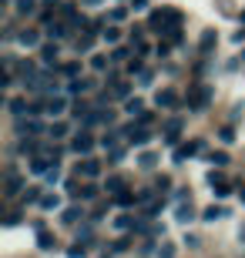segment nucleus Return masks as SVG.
Returning a JSON list of instances; mask_svg holds the SVG:
<instances>
[{"label": "nucleus", "instance_id": "4be33fe9", "mask_svg": "<svg viewBox=\"0 0 245 258\" xmlns=\"http://www.w3.org/2000/svg\"><path fill=\"white\" fill-rule=\"evenodd\" d=\"M118 37H121V30H118V27H108V30H104V40H108V44H114Z\"/></svg>", "mask_w": 245, "mask_h": 258}, {"label": "nucleus", "instance_id": "c85d7f7f", "mask_svg": "<svg viewBox=\"0 0 245 258\" xmlns=\"http://www.w3.org/2000/svg\"><path fill=\"white\" fill-rule=\"evenodd\" d=\"M128 114H141V101H138V97L128 101Z\"/></svg>", "mask_w": 245, "mask_h": 258}, {"label": "nucleus", "instance_id": "bb28decb", "mask_svg": "<svg viewBox=\"0 0 245 258\" xmlns=\"http://www.w3.org/2000/svg\"><path fill=\"white\" fill-rule=\"evenodd\" d=\"M94 195H97V188H94V184H87V188H84V191H81V195H77V198H84V201H91V198H94Z\"/></svg>", "mask_w": 245, "mask_h": 258}, {"label": "nucleus", "instance_id": "9d476101", "mask_svg": "<svg viewBox=\"0 0 245 258\" xmlns=\"http://www.w3.org/2000/svg\"><path fill=\"white\" fill-rule=\"evenodd\" d=\"M20 188H24V181H20V178H14V174H7V198H14Z\"/></svg>", "mask_w": 245, "mask_h": 258}, {"label": "nucleus", "instance_id": "473e14b6", "mask_svg": "<svg viewBox=\"0 0 245 258\" xmlns=\"http://www.w3.org/2000/svg\"><path fill=\"white\" fill-rule=\"evenodd\" d=\"M4 225H10V228H14V225H20V215H17V211H10V215H7V221H4Z\"/></svg>", "mask_w": 245, "mask_h": 258}, {"label": "nucleus", "instance_id": "f03ea898", "mask_svg": "<svg viewBox=\"0 0 245 258\" xmlns=\"http://www.w3.org/2000/svg\"><path fill=\"white\" fill-rule=\"evenodd\" d=\"M205 104H208V87H195V91L188 94V107L198 111V107H205Z\"/></svg>", "mask_w": 245, "mask_h": 258}, {"label": "nucleus", "instance_id": "20e7f679", "mask_svg": "<svg viewBox=\"0 0 245 258\" xmlns=\"http://www.w3.org/2000/svg\"><path fill=\"white\" fill-rule=\"evenodd\" d=\"M77 171L84 174V178H97V171H101V164H97L94 158H87V161H81V164H77Z\"/></svg>", "mask_w": 245, "mask_h": 258}, {"label": "nucleus", "instance_id": "1a4fd4ad", "mask_svg": "<svg viewBox=\"0 0 245 258\" xmlns=\"http://www.w3.org/2000/svg\"><path fill=\"white\" fill-rule=\"evenodd\" d=\"M40 60H44V64H54V60H57V47H54V44H44V50H40Z\"/></svg>", "mask_w": 245, "mask_h": 258}, {"label": "nucleus", "instance_id": "393cba45", "mask_svg": "<svg viewBox=\"0 0 245 258\" xmlns=\"http://www.w3.org/2000/svg\"><path fill=\"white\" fill-rule=\"evenodd\" d=\"M40 205H44V208H57L61 198H57V195H47V198H40Z\"/></svg>", "mask_w": 245, "mask_h": 258}, {"label": "nucleus", "instance_id": "c9c22d12", "mask_svg": "<svg viewBox=\"0 0 245 258\" xmlns=\"http://www.w3.org/2000/svg\"><path fill=\"white\" fill-rule=\"evenodd\" d=\"M111 20H114V24H118V20H124V7H114L111 10Z\"/></svg>", "mask_w": 245, "mask_h": 258}, {"label": "nucleus", "instance_id": "9b49d317", "mask_svg": "<svg viewBox=\"0 0 245 258\" xmlns=\"http://www.w3.org/2000/svg\"><path fill=\"white\" fill-rule=\"evenodd\" d=\"M47 34H51V37H67V24H64V20H57V24L47 27Z\"/></svg>", "mask_w": 245, "mask_h": 258}, {"label": "nucleus", "instance_id": "a211bd4d", "mask_svg": "<svg viewBox=\"0 0 245 258\" xmlns=\"http://www.w3.org/2000/svg\"><path fill=\"white\" fill-rule=\"evenodd\" d=\"M34 10V0H17V14L24 17V14H30Z\"/></svg>", "mask_w": 245, "mask_h": 258}, {"label": "nucleus", "instance_id": "a878e982", "mask_svg": "<svg viewBox=\"0 0 245 258\" xmlns=\"http://www.w3.org/2000/svg\"><path fill=\"white\" fill-rule=\"evenodd\" d=\"M91 44H94V40H91V34H87V37H81V40H77L74 47H77V50H91Z\"/></svg>", "mask_w": 245, "mask_h": 258}, {"label": "nucleus", "instance_id": "4468645a", "mask_svg": "<svg viewBox=\"0 0 245 258\" xmlns=\"http://www.w3.org/2000/svg\"><path fill=\"white\" fill-rule=\"evenodd\" d=\"M128 134H131V144H144V141H148V131H144V127H138V131L131 127Z\"/></svg>", "mask_w": 245, "mask_h": 258}, {"label": "nucleus", "instance_id": "f704fd0d", "mask_svg": "<svg viewBox=\"0 0 245 258\" xmlns=\"http://www.w3.org/2000/svg\"><path fill=\"white\" fill-rule=\"evenodd\" d=\"M161 258H175V245H161Z\"/></svg>", "mask_w": 245, "mask_h": 258}, {"label": "nucleus", "instance_id": "b1692460", "mask_svg": "<svg viewBox=\"0 0 245 258\" xmlns=\"http://www.w3.org/2000/svg\"><path fill=\"white\" fill-rule=\"evenodd\" d=\"M222 215H225L222 208H208L205 215H202V218H205V221H215V218H222Z\"/></svg>", "mask_w": 245, "mask_h": 258}, {"label": "nucleus", "instance_id": "2f4dec72", "mask_svg": "<svg viewBox=\"0 0 245 258\" xmlns=\"http://www.w3.org/2000/svg\"><path fill=\"white\" fill-rule=\"evenodd\" d=\"M20 151H24V154H34V151H37V144H34V141H24V144H20Z\"/></svg>", "mask_w": 245, "mask_h": 258}, {"label": "nucleus", "instance_id": "ddd939ff", "mask_svg": "<svg viewBox=\"0 0 245 258\" xmlns=\"http://www.w3.org/2000/svg\"><path fill=\"white\" fill-rule=\"evenodd\" d=\"M20 44H24V47H34V44H37V30H24V34H20Z\"/></svg>", "mask_w": 245, "mask_h": 258}, {"label": "nucleus", "instance_id": "2eb2a0df", "mask_svg": "<svg viewBox=\"0 0 245 258\" xmlns=\"http://www.w3.org/2000/svg\"><path fill=\"white\" fill-rule=\"evenodd\" d=\"M47 168H54V161L47 164V161H40V158H34V161H30V171H37V174H40V171H47Z\"/></svg>", "mask_w": 245, "mask_h": 258}, {"label": "nucleus", "instance_id": "4c0bfd02", "mask_svg": "<svg viewBox=\"0 0 245 258\" xmlns=\"http://www.w3.org/2000/svg\"><path fill=\"white\" fill-rule=\"evenodd\" d=\"M91 64H94V67H97V71H101V67H104V64H108V57H101V54H97V57H91Z\"/></svg>", "mask_w": 245, "mask_h": 258}, {"label": "nucleus", "instance_id": "6ab92c4d", "mask_svg": "<svg viewBox=\"0 0 245 258\" xmlns=\"http://www.w3.org/2000/svg\"><path fill=\"white\" fill-rule=\"evenodd\" d=\"M17 127H20V131H30V134H37V131H40V124H37V121H20Z\"/></svg>", "mask_w": 245, "mask_h": 258}, {"label": "nucleus", "instance_id": "ea45409f", "mask_svg": "<svg viewBox=\"0 0 245 258\" xmlns=\"http://www.w3.org/2000/svg\"><path fill=\"white\" fill-rule=\"evenodd\" d=\"M84 4H91V7H94V4H101V0H84Z\"/></svg>", "mask_w": 245, "mask_h": 258}, {"label": "nucleus", "instance_id": "dca6fc26", "mask_svg": "<svg viewBox=\"0 0 245 258\" xmlns=\"http://www.w3.org/2000/svg\"><path fill=\"white\" fill-rule=\"evenodd\" d=\"M134 201H141V198H134L131 191H121V195H118V205H124V208H128V205H134Z\"/></svg>", "mask_w": 245, "mask_h": 258}, {"label": "nucleus", "instance_id": "f8f14e48", "mask_svg": "<svg viewBox=\"0 0 245 258\" xmlns=\"http://www.w3.org/2000/svg\"><path fill=\"white\" fill-rule=\"evenodd\" d=\"M158 104L161 107H175V104H178V97L171 94V91H161V94H158Z\"/></svg>", "mask_w": 245, "mask_h": 258}, {"label": "nucleus", "instance_id": "cd10ccee", "mask_svg": "<svg viewBox=\"0 0 245 258\" xmlns=\"http://www.w3.org/2000/svg\"><path fill=\"white\" fill-rule=\"evenodd\" d=\"M77 71H81V67H77V64H64V67H61V74H64V77H74Z\"/></svg>", "mask_w": 245, "mask_h": 258}, {"label": "nucleus", "instance_id": "5701e85b", "mask_svg": "<svg viewBox=\"0 0 245 258\" xmlns=\"http://www.w3.org/2000/svg\"><path fill=\"white\" fill-rule=\"evenodd\" d=\"M212 44H215V34L205 30V37H202V50H212Z\"/></svg>", "mask_w": 245, "mask_h": 258}, {"label": "nucleus", "instance_id": "72a5a7b5", "mask_svg": "<svg viewBox=\"0 0 245 258\" xmlns=\"http://www.w3.org/2000/svg\"><path fill=\"white\" fill-rule=\"evenodd\" d=\"M228 191H232V188H228V184L222 181V184H218V191H215V198H228Z\"/></svg>", "mask_w": 245, "mask_h": 258}, {"label": "nucleus", "instance_id": "e433bc0d", "mask_svg": "<svg viewBox=\"0 0 245 258\" xmlns=\"http://www.w3.org/2000/svg\"><path fill=\"white\" fill-rule=\"evenodd\" d=\"M212 161H215V164H228V154L218 151V154H212Z\"/></svg>", "mask_w": 245, "mask_h": 258}, {"label": "nucleus", "instance_id": "412c9836", "mask_svg": "<svg viewBox=\"0 0 245 258\" xmlns=\"http://www.w3.org/2000/svg\"><path fill=\"white\" fill-rule=\"evenodd\" d=\"M24 201H27V205L40 201V191H37V188H27V191H24Z\"/></svg>", "mask_w": 245, "mask_h": 258}, {"label": "nucleus", "instance_id": "423d86ee", "mask_svg": "<svg viewBox=\"0 0 245 258\" xmlns=\"http://www.w3.org/2000/svg\"><path fill=\"white\" fill-rule=\"evenodd\" d=\"M84 91H91V81H84V77H77V81L67 84V94H84Z\"/></svg>", "mask_w": 245, "mask_h": 258}, {"label": "nucleus", "instance_id": "f3484780", "mask_svg": "<svg viewBox=\"0 0 245 258\" xmlns=\"http://www.w3.org/2000/svg\"><path fill=\"white\" fill-rule=\"evenodd\" d=\"M47 111H51V114H61V111H64V101H61V97L47 101Z\"/></svg>", "mask_w": 245, "mask_h": 258}, {"label": "nucleus", "instance_id": "aec40b11", "mask_svg": "<svg viewBox=\"0 0 245 258\" xmlns=\"http://www.w3.org/2000/svg\"><path fill=\"white\" fill-rule=\"evenodd\" d=\"M77 218H81V208H67L64 211V221H67V225H74Z\"/></svg>", "mask_w": 245, "mask_h": 258}, {"label": "nucleus", "instance_id": "f257e3e1", "mask_svg": "<svg viewBox=\"0 0 245 258\" xmlns=\"http://www.w3.org/2000/svg\"><path fill=\"white\" fill-rule=\"evenodd\" d=\"M91 144H94V138H91V134H87V131H77L74 141H71V148H74L77 154H87V151H91Z\"/></svg>", "mask_w": 245, "mask_h": 258}, {"label": "nucleus", "instance_id": "58836bf2", "mask_svg": "<svg viewBox=\"0 0 245 258\" xmlns=\"http://www.w3.org/2000/svg\"><path fill=\"white\" fill-rule=\"evenodd\" d=\"M238 198H242V205H245V188H242V191H238Z\"/></svg>", "mask_w": 245, "mask_h": 258}, {"label": "nucleus", "instance_id": "c756f323", "mask_svg": "<svg viewBox=\"0 0 245 258\" xmlns=\"http://www.w3.org/2000/svg\"><path fill=\"white\" fill-rule=\"evenodd\" d=\"M222 184V181H225V174H222V171H208V184Z\"/></svg>", "mask_w": 245, "mask_h": 258}, {"label": "nucleus", "instance_id": "0eeeda50", "mask_svg": "<svg viewBox=\"0 0 245 258\" xmlns=\"http://www.w3.org/2000/svg\"><path fill=\"white\" fill-rule=\"evenodd\" d=\"M104 188H108V191H114V195L128 191V188H124V178H118V174H114V178H108V184H104Z\"/></svg>", "mask_w": 245, "mask_h": 258}, {"label": "nucleus", "instance_id": "7c9ffc66", "mask_svg": "<svg viewBox=\"0 0 245 258\" xmlns=\"http://www.w3.org/2000/svg\"><path fill=\"white\" fill-rule=\"evenodd\" d=\"M57 178H61V171H57V161H54V168L47 171V181H51V184H57Z\"/></svg>", "mask_w": 245, "mask_h": 258}, {"label": "nucleus", "instance_id": "39448f33", "mask_svg": "<svg viewBox=\"0 0 245 258\" xmlns=\"http://www.w3.org/2000/svg\"><path fill=\"white\" fill-rule=\"evenodd\" d=\"M198 151H202V141L185 144V148H178V151H175V161H185V158H191V154H198Z\"/></svg>", "mask_w": 245, "mask_h": 258}, {"label": "nucleus", "instance_id": "6e6552de", "mask_svg": "<svg viewBox=\"0 0 245 258\" xmlns=\"http://www.w3.org/2000/svg\"><path fill=\"white\" fill-rule=\"evenodd\" d=\"M37 245H40V248H44V251L57 248V241H54V235H47V231H40V235H37Z\"/></svg>", "mask_w": 245, "mask_h": 258}, {"label": "nucleus", "instance_id": "7ed1b4c3", "mask_svg": "<svg viewBox=\"0 0 245 258\" xmlns=\"http://www.w3.org/2000/svg\"><path fill=\"white\" fill-rule=\"evenodd\" d=\"M178 134H181V117H171L168 124H165V141L175 144V141H178Z\"/></svg>", "mask_w": 245, "mask_h": 258}]
</instances>
